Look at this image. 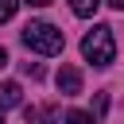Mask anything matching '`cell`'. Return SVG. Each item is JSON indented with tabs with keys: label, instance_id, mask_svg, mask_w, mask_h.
<instances>
[{
	"label": "cell",
	"instance_id": "cell-8",
	"mask_svg": "<svg viewBox=\"0 0 124 124\" xmlns=\"http://www.w3.org/2000/svg\"><path fill=\"white\" fill-rule=\"evenodd\" d=\"M16 8H19V0H0V23H8L16 16Z\"/></svg>",
	"mask_w": 124,
	"mask_h": 124
},
{
	"label": "cell",
	"instance_id": "cell-7",
	"mask_svg": "<svg viewBox=\"0 0 124 124\" xmlns=\"http://www.w3.org/2000/svg\"><path fill=\"white\" fill-rule=\"evenodd\" d=\"M66 124H97V116L93 112H81V108H70L66 112Z\"/></svg>",
	"mask_w": 124,
	"mask_h": 124
},
{
	"label": "cell",
	"instance_id": "cell-2",
	"mask_svg": "<svg viewBox=\"0 0 124 124\" xmlns=\"http://www.w3.org/2000/svg\"><path fill=\"white\" fill-rule=\"evenodd\" d=\"M81 54H85V62H93V66H108V62L116 58V39H112V27L97 23L93 31H85V39H81Z\"/></svg>",
	"mask_w": 124,
	"mask_h": 124
},
{
	"label": "cell",
	"instance_id": "cell-11",
	"mask_svg": "<svg viewBox=\"0 0 124 124\" xmlns=\"http://www.w3.org/2000/svg\"><path fill=\"white\" fill-rule=\"evenodd\" d=\"M108 4H112V8H116V12H124V0H108Z\"/></svg>",
	"mask_w": 124,
	"mask_h": 124
},
{
	"label": "cell",
	"instance_id": "cell-4",
	"mask_svg": "<svg viewBox=\"0 0 124 124\" xmlns=\"http://www.w3.org/2000/svg\"><path fill=\"white\" fill-rule=\"evenodd\" d=\"M19 101H23L19 81H4V85H0V108H12V105H19Z\"/></svg>",
	"mask_w": 124,
	"mask_h": 124
},
{
	"label": "cell",
	"instance_id": "cell-1",
	"mask_svg": "<svg viewBox=\"0 0 124 124\" xmlns=\"http://www.w3.org/2000/svg\"><path fill=\"white\" fill-rule=\"evenodd\" d=\"M23 46L35 50V54H62L66 39H62V31H58L54 23H46V19H31V23L23 27Z\"/></svg>",
	"mask_w": 124,
	"mask_h": 124
},
{
	"label": "cell",
	"instance_id": "cell-5",
	"mask_svg": "<svg viewBox=\"0 0 124 124\" xmlns=\"http://www.w3.org/2000/svg\"><path fill=\"white\" fill-rule=\"evenodd\" d=\"M23 120L27 124H58L54 108H23Z\"/></svg>",
	"mask_w": 124,
	"mask_h": 124
},
{
	"label": "cell",
	"instance_id": "cell-6",
	"mask_svg": "<svg viewBox=\"0 0 124 124\" xmlns=\"http://www.w3.org/2000/svg\"><path fill=\"white\" fill-rule=\"evenodd\" d=\"M101 8V0H70V12L74 16H93Z\"/></svg>",
	"mask_w": 124,
	"mask_h": 124
},
{
	"label": "cell",
	"instance_id": "cell-10",
	"mask_svg": "<svg viewBox=\"0 0 124 124\" xmlns=\"http://www.w3.org/2000/svg\"><path fill=\"white\" fill-rule=\"evenodd\" d=\"M4 66H8V50L0 46V70H4Z\"/></svg>",
	"mask_w": 124,
	"mask_h": 124
},
{
	"label": "cell",
	"instance_id": "cell-3",
	"mask_svg": "<svg viewBox=\"0 0 124 124\" xmlns=\"http://www.w3.org/2000/svg\"><path fill=\"white\" fill-rule=\"evenodd\" d=\"M54 81H58V93H62V97H78V93H81V70H78V66H62V70L54 74Z\"/></svg>",
	"mask_w": 124,
	"mask_h": 124
},
{
	"label": "cell",
	"instance_id": "cell-9",
	"mask_svg": "<svg viewBox=\"0 0 124 124\" xmlns=\"http://www.w3.org/2000/svg\"><path fill=\"white\" fill-rule=\"evenodd\" d=\"M31 8H46V4H54V0H27Z\"/></svg>",
	"mask_w": 124,
	"mask_h": 124
},
{
	"label": "cell",
	"instance_id": "cell-12",
	"mask_svg": "<svg viewBox=\"0 0 124 124\" xmlns=\"http://www.w3.org/2000/svg\"><path fill=\"white\" fill-rule=\"evenodd\" d=\"M0 124H4V108H0Z\"/></svg>",
	"mask_w": 124,
	"mask_h": 124
}]
</instances>
